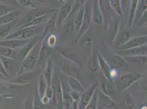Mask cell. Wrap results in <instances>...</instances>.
<instances>
[{
  "instance_id": "cell-1",
  "label": "cell",
  "mask_w": 147,
  "mask_h": 109,
  "mask_svg": "<svg viewBox=\"0 0 147 109\" xmlns=\"http://www.w3.org/2000/svg\"><path fill=\"white\" fill-rule=\"evenodd\" d=\"M143 75L137 72H129L121 75L117 81V90L123 92L129 88L139 80L143 78Z\"/></svg>"
},
{
  "instance_id": "cell-2",
  "label": "cell",
  "mask_w": 147,
  "mask_h": 109,
  "mask_svg": "<svg viewBox=\"0 0 147 109\" xmlns=\"http://www.w3.org/2000/svg\"><path fill=\"white\" fill-rule=\"evenodd\" d=\"M37 46V44L31 50L29 54L23 60L16 74L17 76L24 73L30 72V70H32L36 64L40 50V48L38 49Z\"/></svg>"
},
{
  "instance_id": "cell-3",
  "label": "cell",
  "mask_w": 147,
  "mask_h": 109,
  "mask_svg": "<svg viewBox=\"0 0 147 109\" xmlns=\"http://www.w3.org/2000/svg\"><path fill=\"white\" fill-rule=\"evenodd\" d=\"M92 5L90 2L86 1L85 5V13L83 19V21L80 27V30L78 32V35L76 37L74 43L77 42L80 38L84 36L86 32L88 31L90 27L91 24L92 23Z\"/></svg>"
},
{
  "instance_id": "cell-4",
  "label": "cell",
  "mask_w": 147,
  "mask_h": 109,
  "mask_svg": "<svg viewBox=\"0 0 147 109\" xmlns=\"http://www.w3.org/2000/svg\"><path fill=\"white\" fill-rule=\"evenodd\" d=\"M40 29L38 26H33L31 27L20 29L15 32L9 35L5 40L19 39L28 40L36 36V34Z\"/></svg>"
},
{
  "instance_id": "cell-5",
  "label": "cell",
  "mask_w": 147,
  "mask_h": 109,
  "mask_svg": "<svg viewBox=\"0 0 147 109\" xmlns=\"http://www.w3.org/2000/svg\"><path fill=\"white\" fill-rule=\"evenodd\" d=\"M98 86V82L95 81L88 90L81 94L79 102L78 109H85L91 102L93 95Z\"/></svg>"
},
{
  "instance_id": "cell-6",
  "label": "cell",
  "mask_w": 147,
  "mask_h": 109,
  "mask_svg": "<svg viewBox=\"0 0 147 109\" xmlns=\"http://www.w3.org/2000/svg\"><path fill=\"white\" fill-rule=\"evenodd\" d=\"M73 1H65L63 6L58 9L57 18L56 21V29H59L64 22L67 20L71 12Z\"/></svg>"
},
{
  "instance_id": "cell-7",
  "label": "cell",
  "mask_w": 147,
  "mask_h": 109,
  "mask_svg": "<svg viewBox=\"0 0 147 109\" xmlns=\"http://www.w3.org/2000/svg\"><path fill=\"white\" fill-rule=\"evenodd\" d=\"M51 51L52 49L50 48L47 45L45 37L43 40H42L38 55L37 64L38 67L45 68L47 61L51 56Z\"/></svg>"
},
{
  "instance_id": "cell-8",
  "label": "cell",
  "mask_w": 147,
  "mask_h": 109,
  "mask_svg": "<svg viewBox=\"0 0 147 109\" xmlns=\"http://www.w3.org/2000/svg\"><path fill=\"white\" fill-rule=\"evenodd\" d=\"M147 42V35H142L140 36L135 37L132 38H130V39L128 42H127L122 46L117 48V49L118 50L120 51L137 48L146 45Z\"/></svg>"
},
{
  "instance_id": "cell-9",
  "label": "cell",
  "mask_w": 147,
  "mask_h": 109,
  "mask_svg": "<svg viewBox=\"0 0 147 109\" xmlns=\"http://www.w3.org/2000/svg\"><path fill=\"white\" fill-rule=\"evenodd\" d=\"M52 87L53 88V93L51 102L53 103V105H56L59 108H61L62 109L63 100V88L61 78L59 79L58 84L57 86L52 85Z\"/></svg>"
},
{
  "instance_id": "cell-10",
  "label": "cell",
  "mask_w": 147,
  "mask_h": 109,
  "mask_svg": "<svg viewBox=\"0 0 147 109\" xmlns=\"http://www.w3.org/2000/svg\"><path fill=\"white\" fill-rule=\"evenodd\" d=\"M97 59H98L99 68L100 69L102 74L105 79L109 81L111 83L114 84V81L111 79L110 76V72L111 68L108 64L107 61L105 59L104 56L102 54H97Z\"/></svg>"
},
{
  "instance_id": "cell-11",
  "label": "cell",
  "mask_w": 147,
  "mask_h": 109,
  "mask_svg": "<svg viewBox=\"0 0 147 109\" xmlns=\"http://www.w3.org/2000/svg\"><path fill=\"white\" fill-rule=\"evenodd\" d=\"M116 54L121 57L147 56V45H144L139 47L130 49L125 50H120V51L118 50L116 52Z\"/></svg>"
},
{
  "instance_id": "cell-12",
  "label": "cell",
  "mask_w": 147,
  "mask_h": 109,
  "mask_svg": "<svg viewBox=\"0 0 147 109\" xmlns=\"http://www.w3.org/2000/svg\"><path fill=\"white\" fill-rule=\"evenodd\" d=\"M57 12L53 13V14L51 17V18L47 20L45 26L44 27L42 35L40 36L41 40L49 36L50 33L54 32L56 30V21L57 18Z\"/></svg>"
},
{
  "instance_id": "cell-13",
  "label": "cell",
  "mask_w": 147,
  "mask_h": 109,
  "mask_svg": "<svg viewBox=\"0 0 147 109\" xmlns=\"http://www.w3.org/2000/svg\"><path fill=\"white\" fill-rule=\"evenodd\" d=\"M59 55L68 61L71 62L78 67L82 68V63L79 56L76 54L72 50H63L59 52Z\"/></svg>"
},
{
  "instance_id": "cell-14",
  "label": "cell",
  "mask_w": 147,
  "mask_h": 109,
  "mask_svg": "<svg viewBox=\"0 0 147 109\" xmlns=\"http://www.w3.org/2000/svg\"><path fill=\"white\" fill-rule=\"evenodd\" d=\"M28 40H19V39H9L3 40L0 41V47L15 50L16 49H20L23 48L25 45L30 41Z\"/></svg>"
},
{
  "instance_id": "cell-15",
  "label": "cell",
  "mask_w": 147,
  "mask_h": 109,
  "mask_svg": "<svg viewBox=\"0 0 147 109\" xmlns=\"http://www.w3.org/2000/svg\"><path fill=\"white\" fill-rule=\"evenodd\" d=\"M59 9L52 8V9H38L35 8L32 9L30 12L27 14L28 21H29L34 19L38 18L43 15H47L49 13L57 12Z\"/></svg>"
},
{
  "instance_id": "cell-16",
  "label": "cell",
  "mask_w": 147,
  "mask_h": 109,
  "mask_svg": "<svg viewBox=\"0 0 147 109\" xmlns=\"http://www.w3.org/2000/svg\"><path fill=\"white\" fill-rule=\"evenodd\" d=\"M92 22L95 24H103V17L98 6V1H93L92 5Z\"/></svg>"
},
{
  "instance_id": "cell-17",
  "label": "cell",
  "mask_w": 147,
  "mask_h": 109,
  "mask_svg": "<svg viewBox=\"0 0 147 109\" xmlns=\"http://www.w3.org/2000/svg\"><path fill=\"white\" fill-rule=\"evenodd\" d=\"M40 41H41L40 37L36 36L30 39L28 43H26L23 48L20 49V54L23 56L24 59L29 54L31 50L39 43Z\"/></svg>"
},
{
  "instance_id": "cell-18",
  "label": "cell",
  "mask_w": 147,
  "mask_h": 109,
  "mask_svg": "<svg viewBox=\"0 0 147 109\" xmlns=\"http://www.w3.org/2000/svg\"><path fill=\"white\" fill-rule=\"evenodd\" d=\"M98 86L100 87V91L109 97L114 95L117 93V89L113 84L106 79L102 82H98Z\"/></svg>"
},
{
  "instance_id": "cell-19",
  "label": "cell",
  "mask_w": 147,
  "mask_h": 109,
  "mask_svg": "<svg viewBox=\"0 0 147 109\" xmlns=\"http://www.w3.org/2000/svg\"><path fill=\"white\" fill-rule=\"evenodd\" d=\"M36 72H28L17 76V78L13 81L12 84L15 85L22 86L26 85L29 83L31 80L36 75Z\"/></svg>"
},
{
  "instance_id": "cell-20",
  "label": "cell",
  "mask_w": 147,
  "mask_h": 109,
  "mask_svg": "<svg viewBox=\"0 0 147 109\" xmlns=\"http://www.w3.org/2000/svg\"><path fill=\"white\" fill-rule=\"evenodd\" d=\"M147 1H140L138 5L137 8L136 14H135V19L134 21V26L137 24L138 22L140 20L144 13L147 12Z\"/></svg>"
},
{
  "instance_id": "cell-21",
  "label": "cell",
  "mask_w": 147,
  "mask_h": 109,
  "mask_svg": "<svg viewBox=\"0 0 147 109\" xmlns=\"http://www.w3.org/2000/svg\"><path fill=\"white\" fill-rule=\"evenodd\" d=\"M17 21L18 19L9 24L0 25V41L5 40L10 35L11 31L17 24Z\"/></svg>"
},
{
  "instance_id": "cell-22",
  "label": "cell",
  "mask_w": 147,
  "mask_h": 109,
  "mask_svg": "<svg viewBox=\"0 0 147 109\" xmlns=\"http://www.w3.org/2000/svg\"><path fill=\"white\" fill-rule=\"evenodd\" d=\"M139 0H132L131 1L130 8L129 11L128 21H127V27L131 29L134 27V21L135 19V14L137 6L138 5Z\"/></svg>"
},
{
  "instance_id": "cell-23",
  "label": "cell",
  "mask_w": 147,
  "mask_h": 109,
  "mask_svg": "<svg viewBox=\"0 0 147 109\" xmlns=\"http://www.w3.org/2000/svg\"><path fill=\"white\" fill-rule=\"evenodd\" d=\"M52 60L51 57L47 60L45 68L43 75L47 82V86H52Z\"/></svg>"
},
{
  "instance_id": "cell-24",
  "label": "cell",
  "mask_w": 147,
  "mask_h": 109,
  "mask_svg": "<svg viewBox=\"0 0 147 109\" xmlns=\"http://www.w3.org/2000/svg\"><path fill=\"white\" fill-rule=\"evenodd\" d=\"M120 28V23L118 21H116L111 23L107 27V31L108 33L109 37L110 39V42L113 44V43L117 37Z\"/></svg>"
},
{
  "instance_id": "cell-25",
  "label": "cell",
  "mask_w": 147,
  "mask_h": 109,
  "mask_svg": "<svg viewBox=\"0 0 147 109\" xmlns=\"http://www.w3.org/2000/svg\"><path fill=\"white\" fill-rule=\"evenodd\" d=\"M97 54L98 53H96V51L93 50L88 61V68L92 73H96L99 69Z\"/></svg>"
},
{
  "instance_id": "cell-26",
  "label": "cell",
  "mask_w": 147,
  "mask_h": 109,
  "mask_svg": "<svg viewBox=\"0 0 147 109\" xmlns=\"http://www.w3.org/2000/svg\"><path fill=\"white\" fill-rule=\"evenodd\" d=\"M98 99L100 100L105 108L110 109L117 106V103L112 99L100 91L98 94Z\"/></svg>"
},
{
  "instance_id": "cell-27",
  "label": "cell",
  "mask_w": 147,
  "mask_h": 109,
  "mask_svg": "<svg viewBox=\"0 0 147 109\" xmlns=\"http://www.w3.org/2000/svg\"><path fill=\"white\" fill-rule=\"evenodd\" d=\"M20 15H21L20 11L17 10L0 17V25L9 24L12 22L17 19H18Z\"/></svg>"
},
{
  "instance_id": "cell-28",
  "label": "cell",
  "mask_w": 147,
  "mask_h": 109,
  "mask_svg": "<svg viewBox=\"0 0 147 109\" xmlns=\"http://www.w3.org/2000/svg\"><path fill=\"white\" fill-rule=\"evenodd\" d=\"M67 85L69 88L72 91L79 92L81 94L83 93L85 90L81 85L80 81L74 78H69Z\"/></svg>"
},
{
  "instance_id": "cell-29",
  "label": "cell",
  "mask_w": 147,
  "mask_h": 109,
  "mask_svg": "<svg viewBox=\"0 0 147 109\" xmlns=\"http://www.w3.org/2000/svg\"><path fill=\"white\" fill-rule=\"evenodd\" d=\"M85 5L82 7L79 10V11L77 12L76 15L74 20V29L77 33H78V32L80 30V27L81 26V25L83 21L84 13H85Z\"/></svg>"
},
{
  "instance_id": "cell-30",
  "label": "cell",
  "mask_w": 147,
  "mask_h": 109,
  "mask_svg": "<svg viewBox=\"0 0 147 109\" xmlns=\"http://www.w3.org/2000/svg\"><path fill=\"white\" fill-rule=\"evenodd\" d=\"M130 38V34L129 31H124L117 37L113 43V45H115V47L119 48L128 42Z\"/></svg>"
},
{
  "instance_id": "cell-31",
  "label": "cell",
  "mask_w": 147,
  "mask_h": 109,
  "mask_svg": "<svg viewBox=\"0 0 147 109\" xmlns=\"http://www.w3.org/2000/svg\"><path fill=\"white\" fill-rule=\"evenodd\" d=\"M61 70L63 73L68 76L69 78H74L80 81L81 75L76 69L74 68L73 67L64 66L61 67Z\"/></svg>"
},
{
  "instance_id": "cell-32",
  "label": "cell",
  "mask_w": 147,
  "mask_h": 109,
  "mask_svg": "<svg viewBox=\"0 0 147 109\" xmlns=\"http://www.w3.org/2000/svg\"><path fill=\"white\" fill-rule=\"evenodd\" d=\"M0 56L17 60V53L15 50L0 47Z\"/></svg>"
},
{
  "instance_id": "cell-33",
  "label": "cell",
  "mask_w": 147,
  "mask_h": 109,
  "mask_svg": "<svg viewBox=\"0 0 147 109\" xmlns=\"http://www.w3.org/2000/svg\"><path fill=\"white\" fill-rule=\"evenodd\" d=\"M47 87V82L43 76V74L40 75L38 76V82L37 91L40 98L43 97L44 95H45Z\"/></svg>"
},
{
  "instance_id": "cell-34",
  "label": "cell",
  "mask_w": 147,
  "mask_h": 109,
  "mask_svg": "<svg viewBox=\"0 0 147 109\" xmlns=\"http://www.w3.org/2000/svg\"><path fill=\"white\" fill-rule=\"evenodd\" d=\"M121 2L122 1L120 0H109L111 9L120 17H123V14Z\"/></svg>"
},
{
  "instance_id": "cell-35",
  "label": "cell",
  "mask_w": 147,
  "mask_h": 109,
  "mask_svg": "<svg viewBox=\"0 0 147 109\" xmlns=\"http://www.w3.org/2000/svg\"><path fill=\"white\" fill-rule=\"evenodd\" d=\"M125 60L130 61L141 66L147 63V56H124L123 57Z\"/></svg>"
},
{
  "instance_id": "cell-36",
  "label": "cell",
  "mask_w": 147,
  "mask_h": 109,
  "mask_svg": "<svg viewBox=\"0 0 147 109\" xmlns=\"http://www.w3.org/2000/svg\"><path fill=\"white\" fill-rule=\"evenodd\" d=\"M134 106L135 100L134 98L129 93H127L121 102V108L123 109H132L134 108Z\"/></svg>"
},
{
  "instance_id": "cell-37",
  "label": "cell",
  "mask_w": 147,
  "mask_h": 109,
  "mask_svg": "<svg viewBox=\"0 0 147 109\" xmlns=\"http://www.w3.org/2000/svg\"><path fill=\"white\" fill-rule=\"evenodd\" d=\"M111 64L113 69H119L123 68L125 65V60L123 57L115 54L111 61Z\"/></svg>"
},
{
  "instance_id": "cell-38",
  "label": "cell",
  "mask_w": 147,
  "mask_h": 109,
  "mask_svg": "<svg viewBox=\"0 0 147 109\" xmlns=\"http://www.w3.org/2000/svg\"><path fill=\"white\" fill-rule=\"evenodd\" d=\"M47 15H43L42 17H41L40 18L34 19L29 21H28L27 23L20 26L19 27V30L23 29L28 28V27H33V26H36L37 25L41 23L46 19L47 18Z\"/></svg>"
},
{
  "instance_id": "cell-39",
  "label": "cell",
  "mask_w": 147,
  "mask_h": 109,
  "mask_svg": "<svg viewBox=\"0 0 147 109\" xmlns=\"http://www.w3.org/2000/svg\"><path fill=\"white\" fill-rule=\"evenodd\" d=\"M0 58L1 60L3 66L7 73L10 72L13 69V66H14L15 62L18 61L16 60L4 57L2 56H0Z\"/></svg>"
},
{
  "instance_id": "cell-40",
  "label": "cell",
  "mask_w": 147,
  "mask_h": 109,
  "mask_svg": "<svg viewBox=\"0 0 147 109\" xmlns=\"http://www.w3.org/2000/svg\"><path fill=\"white\" fill-rule=\"evenodd\" d=\"M80 47L85 51H89L91 50L93 45V41L92 38L86 37H82L80 38Z\"/></svg>"
},
{
  "instance_id": "cell-41",
  "label": "cell",
  "mask_w": 147,
  "mask_h": 109,
  "mask_svg": "<svg viewBox=\"0 0 147 109\" xmlns=\"http://www.w3.org/2000/svg\"><path fill=\"white\" fill-rule=\"evenodd\" d=\"M98 3L99 9L103 14V17L104 14L112 10L110 7L109 0H98Z\"/></svg>"
},
{
  "instance_id": "cell-42",
  "label": "cell",
  "mask_w": 147,
  "mask_h": 109,
  "mask_svg": "<svg viewBox=\"0 0 147 109\" xmlns=\"http://www.w3.org/2000/svg\"><path fill=\"white\" fill-rule=\"evenodd\" d=\"M86 1H82V0H76V1H74V2H73V5H72L71 11V12L70 13L69 16L67 19L69 18L70 17H71V16L73 14H74V13H75L76 12H78L80 8L86 3Z\"/></svg>"
},
{
  "instance_id": "cell-43",
  "label": "cell",
  "mask_w": 147,
  "mask_h": 109,
  "mask_svg": "<svg viewBox=\"0 0 147 109\" xmlns=\"http://www.w3.org/2000/svg\"><path fill=\"white\" fill-rule=\"evenodd\" d=\"M33 107L34 109H43L44 105L41 103V98L38 95L37 91L35 93L33 99Z\"/></svg>"
},
{
  "instance_id": "cell-44",
  "label": "cell",
  "mask_w": 147,
  "mask_h": 109,
  "mask_svg": "<svg viewBox=\"0 0 147 109\" xmlns=\"http://www.w3.org/2000/svg\"><path fill=\"white\" fill-rule=\"evenodd\" d=\"M98 93L96 91L91 102L85 109H98Z\"/></svg>"
},
{
  "instance_id": "cell-45",
  "label": "cell",
  "mask_w": 147,
  "mask_h": 109,
  "mask_svg": "<svg viewBox=\"0 0 147 109\" xmlns=\"http://www.w3.org/2000/svg\"><path fill=\"white\" fill-rule=\"evenodd\" d=\"M14 11H15L14 8L12 7L7 5H0V17Z\"/></svg>"
},
{
  "instance_id": "cell-46",
  "label": "cell",
  "mask_w": 147,
  "mask_h": 109,
  "mask_svg": "<svg viewBox=\"0 0 147 109\" xmlns=\"http://www.w3.org/2000/svg\"><path fill=\"white\" fill-rule=\"evenodd\" d=\"M46 39L47 44L50 48H53L55 47L57 42V38L55 35L53 34L49 35L46 37Z\"/></svg>"
},
{
  "instance_id": "cell-47",
  "label": "cell",
  "mask_w": 147,
  "mask_h": 109,
  "mask_svg": "<svg viewBox=\"0 0 147 109\" xmlns=\"http://www.w3.org/2000/svg\"><path fill=\"white\" fill-rule=\"evenodd\" d=\"M19 3L24 7H29L31 8L32 9H35L37 7L34 1H31V0H18L17 1Z\"/></svg>"
},
{
  "instance_id": "cell-48",
  "label": "cell",
  "mask_w": 147,
  "mask_h": 109,
  "mask_svg": "<svg viewBox=\"0 0 147 109\" xmlns=\"http://www.w3.org/2000/svg\"><path fill=\"white\" fill-rule=\"evenodd\" d=\"M20 109H34L33 99L30 97H28L23 103Z\"/></svg>"
},
{
  "instance_id": "cell-49",
  "label": "cell",
  "mask_w": 147,
  "mask_h": 109,
  "mask_svg": "<svg viewBox=\"0 0 147 109\" xmlns=\"http://www.w3.org/2000/svg\"><path fill=\"white\" fill-rule=\"evenodd\" d=\"M64 27H65L66 32L68 33L73 34L74 31L75 30L74 20L73 21H68L67 23L64 25Z\"/></svg>"
},
{
  "instance_id": "cell-50",
  "label": "cell",
  "mask_w": 147,
  "mask_h": 109,
  "mask_svg": "<svg viewBox=\"0 0 147 109\" xmlns=\"http://www.w3.org/2000/svg\"><path fill=\"white\" fill-rule=\"evenodd\" d=\"M69 95L73 101L79 102L80 100V97H81V94L79 92H75V91H69Z\"/></svg>"
},
{
  "instance_id": "cell-51",
  "label": "cell",
  "mask_w": 147,
  "mask_h": 109,
  "mask_svg": "<svg viewBox=\"0 0 147 109\" xmlns=\"http://www.w3.org/2000/svg\"><path fill=\"white\" fill-rule=\"evenodd\" d=\"M0 74L2 77H4L6 79H8L9 78V75L8 73H7L5 68L3 67L1 58H0Z\"/></svg>"
},
{
  "instance_id": "cell-52",
  "label": "cell",
  "mask_w": 147,
  "mask_h": 109,
  "mask_svg": "<svg viewBox=\"0 0 147 109\" xmlns=\"http://www.w3.org/2000/svg\"><path fill=\"white\" fill-rule=\"evenodd\" d=\"M41 103H42V104L44 105H47L49 104L50 102H51V99H49V97H47L46 95H44L43 97L41 98Z\"/></svg>"
},
{
  "instance_id": "cell-53",
  "label": "cell",
  "mask_w": 147,
  "mask_h": 109,
  "mask_svg": "<svg viewBox=\"0 0 147 109\" xmlns=\"http://www.w3.org/2000/svg\"><path fill=\"white\" fill-rule=\"evenodd\" d=\"M117 69H113V68H111V72H110V76H111V79L113 80V81H114V79L117 76Z\"/></svg>"
},
{
  "instance_id": "cell-54",
  "label": "cell",
  "mask_w": 147,
  "mask_h": 109,
  "mask_svg": "<svg viewBox=\"0 0 147 109\" xmlns=\"http://www.w3.org/2000/svg\"><path fill=\"white\" fill-rule=\"evenodd\" d=\"M140 109H147V107H146V106H143V107H142Z\"/></svg>"
},
{
  "instance_id": "cell-55",
  "label": "cell",
  "mask_w": 147,
  "mask_h": 109,
  "mask_svg": "<svg viewBox=\"0 0 147 109\" xmlns=\"http://www.w3.org/2000/svg\"><path fill=\"white\" fill-rule=\"evenodd\" d=\"M0 76H1V74H0Z\"/></svg>"
}]
</instances>
